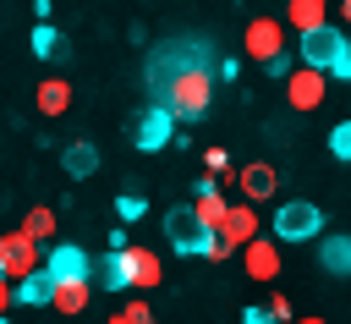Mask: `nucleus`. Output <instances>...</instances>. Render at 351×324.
Returning a JSON list of instances; mask_svg holds the SVG:
<instances>
[{
    "label": "nucleus",
    "mask_w": 351,
    "mask_h": 324,
    "mask_svg": "<svg viewBox=\"0 0 351 324\" xmlns=\"http://www.w3.org/2000/svg\"><path fill=\"white\" fill-rule=\"evenodd\" d=\"M208 99H214V71L203 60H186L181 71H170L159 82V104L176 115V121H203L208 115Z\"/></svg>",
    "instance_id": "nucleus-1"
},
{
    "label": "nucleus",
    "mask_w": 351,
    "mask_h": 324,
    "mask_svg": "<svg viewBox=\"0 0 351 324\" xmlns=\"http://www.w3.org/2000/svg\"><path fill=\"white\" fill-rule=\"evenodd\" d=\"M165 242H170L181 258H208V247H214V225H203L197 209H170V214H165Z\"/></svg>",
    "instance_id": "nucleus-2"
},
{
    "label": "nucleus",
    "mask_w": 351,
    "mask_h": 324,
    "mask_svg": "<svg viewBox=\"0 0 351 324\" xmlns=\"http://www.w3.org/2000/svg\"><path fill=\"white\" fill-rule=\"evenodd\" d=\"M318 231H324V209H318V203L291 198V203L274 209V236H280V242H313Z\"/></svg>",
    "instance_id": "nucleus-3"
},
{
    "label": "nucleus",
    "mask_w": 351,
    "mask_h": 324,
    "mask_svg": "<svg viewBox=\"0 0 351 324\" xmlns=\"http://www.w3.org/2000/svg\"><path fill=\"white\" fill-rule=\"evenodd\" d=\"M296 38H302V66H318V71H329L340 60V49H346V27H335V22H318V27L296 33Z\"/></svg>",
    "instance_id": "nucleus-4"
},
{
    "label": "nucleus",
    "mask_w": 351,
    "mask_h": 324,
    "mask_svg": "<svg viewBox=\"0 0 351 324\" xmlns=\"http://www.w3.org/2000/svg\"><path fill=\"white\" fill-rule=\"evenodd\" d=\"M126 137H132L143 154H154V148H165V143L176 137V115H170L165 104H148V110H137V115H132Z\"/></svg>",
    "instance_id": "nucleus-5"
},
{
    "label": "nucleus",
    "mask_w": 351,
    "mask_h": 324,
    "mask_svg": "<svg viewBox=\"0 0 351 324\" xmlns=\"http://www.w3.org/2000/svg\"><path fill=\"white\" fill-rule=\"evenodd\" d=\"M121 269H126V291H154V286L165 280L159 253H148L143 242H126V247H121Z\"/></svg>",
    "instance_id": "nucleus-6"
},
{
    "label": "nucleus",
    "mask_w": 351,
    "mask_h": 324,
    "mask_svg": "<svg viewBox=\"0 0 351 324\" xmlns=\"http://www.w3.org/2000/svg\"><path fill=\"white\" fill-rule=\"evenodd\" d=\"M44 264V242H33L27 231H5L0 236V269L16 280V275H27V269H38Z\"/></svg>",
    "instance_id": "nucleus-7"
},
{
    "label": "nucleus",
    "mask_w": 351,
    "mask_h": 324,
    "mask_svg": "<svg viewBox=\"0 0 351 324\" xmlns=\"http://www.w3.org/2000/svg\"><path fill=\"white\" fill-rule=\"evenodd\" d=\"M324 88H329V71H318V66L285 71V99H291V110H318V104H324Z\"/></svg>",
    "instance_id": "nucleus-8"
},
{
    "label": "nucleus",
    "mask_w": 351,
    "mask_h": 324,
    "mask_svg": "<svg viewBox=\"0 0 351 324\" xmlns=\"http://www.w3.org/2000/svg\"><path fill=\"white\" fill-rule=\"evenodd\" d=\"M44 269H49L55 280H77V275H93V264H88V253H82L77 242H55V247L44 253Z\"/></svg>",
    "instance_id": "nucleus-9"
},
{
    "label": "nucleus",
    "mask_w": 351,
    "mask_h": 324,
    "mask_svg": "<svg viewBox=\"0 0 351 324\" xmlns=\"http://www.w3.org/2000/svg\"><path fill=\"white\" fill-rule=\"evenodd\" d=\"M247 55L252 60H269V55H280V44H285V27L274 22V16H258V22H247Z\"/></svg>",
    "instance_id": "nucleus-10"
},
{
    "label": "nucleus",
    "mask_w": 351,
    "mask_h": 324,
    "mask_svg": "<svg viewBox=\"0 0 351 324\" xmlns=\"http://www.w3.org/2000/svg\"><path fill=\"white\" fill-rule=\"evenodd\" d=\"M55 297V275L38 264V269H27V275H16L11 280V302H27V308H44Z\"/></svg>",
    "instance_id": "nucleus-11"
},
{
    "label": "nucleus",
    "mask_w": 351,
    "mask_h": 324,
    "mask_svg": "<svg viewBox=\"0 0 351 324\" xmlns=\"http://www.w3.org/2000/svg\"><path fill=\"white\" fill-rule=\"evenodd\" d=\"M241 264H247V275L252 280H274L280 275V253H274V242H263V236H252V242H241Z\"/></svg>",
    "instance_id": "nucleus-12"
},
{
    "label": "nucleus",
    "mask_w": 351,
    "mask_h": 324,
    "mask_svg": "<svg viewBox=\"0 0 351 324\" xmlns=\"http://www.w3.org/2000/svg\"><path fill=\"white\" fill-rule=\"evenodd\" d=\"M93 275H77V280H55V297H49V308L55 313H82L88 308V297H93V286H88Z\"/></svg>",
    "instance_id": "nucleus-13"
},
{
    "label": "nucleus",
    "mask_w": 351,
    "mask_h": 324,
    "mask_svg": "<svg viewBox=\"0 0 351 324\" xmlns=\"http://www.w3.org/2000/svg\"><path fill=\"white\" fill-rule=\"evenodd\" d=\"M33 104H38V115H66V104H71V82L66 77H44L38 82V93H33Z\"/></svg>",
    "instance_id": "nucleus-14"
},
{
    "label": "nucleus",
    "mask_w": 351,
    "mask_h": 324,
    "mask_svg": "<svg viewBox=\"0 0 351 324\" xmlns=\"http://www.w3.org/2000/svg\"><path fill=\"white\" fill-rule=\"evenodd\" d=\"M274 187H280L274 165H247V170H241V198H247V203H269Z\"/></svg>",
    "instance_id": "nucleus-15"
},
{
    "label": "nucleus",
    "mask_w": 351,
    "mask_h": 324,
    "mask_svg": "<svg viewBox=\"0 0 351 324\" xmlns=\"http://www.w3.org/2000/svg\"><path fill=\"white\" fill-rule=\"evenodd\" d=\"M318 264L329 269V275H351V236H318Z\"/></svg>",
    "instance_id": "nucleus-16"
},
{
    "label": "nucleus",
    "mask_w": 351,
    "mask_h": 324,
    "mask_svg": "<svg viewBox=\"0 0 351 324\" xmlns=\"http://www.w3.org/2000/svg\"><path fill=\"white\" fill-rule=\"evenodd\" d=\"M318 22H329V5H324V0H291V5H285V27H291V33H307V27H318Z\"/></svg>",
    "instance_id": "nucleus-17"
},
{
    "label": "nucleus",
    "mask_w": 351,
    "mask_h": 324,
    "mask_svg": "<svg viewBox=\"0 0 351 324\" xmlns=\"http://www.w3.org/2000/svg\"><path fill=\"white\" fill-rule=\"evenodd\" d=\"M60 159H66L71 176H93V170H99V148H93V143H71Z\"/></svg>",
    "instance_id": "nucleus-18"
},
{
    "label": "nucleus",
    "mask_w": 351,
    "mask_h": 324,
    "mask_svg": "<svg viewBox=\"0 0 351 324\" xmlns=\"http://www.w3.org/2000/svg\"><path fill=\"white\" fill-rule=\"evenodd\" d=\"M33 55H44V60H60V55H66V38H60L49 22H38V27H33Z\"/></svg>",
    "instance_id": "nucleus-19"
},
{
    "label": "nucleus",
    "mask_w": 351,
    "mask_h": 324,
    "mask_svg": "<svg viewBox=\"0 0 351 324\" xmlns=\"http://www.w3.org/2000/svg\"><path fill=\"white\" fill-rule=\"evenodd\" d=\"M99 286H104V291H126V269H121V247H110V253L99 258Z\"/></svg>",
    "instance_id": "nucleus-20"
},
{
    "label": "nucleus",
    "mask_w": 351,
    "mask_h": 324,
    "mask_svg": "<svg viewBox=\"0 0 351 324\" xmlns=\"http://www.w3.org/2000/svg\"><path fill=\"white\" fill-rule=\"evenodd\" d=\"M22 231H27L33 242H49V236H55V209H27V214H22Z\"/></svg>",
    "instance_id": "nucleus-21"
},
{
    "label": "nucleus",
    "mask_w": 351,
    "mask_h": 324,
    "mask_svg": "<svg viewBox=\"0 0 351 324\" xmlns=\"http://www.w3.org/2000/svg\"><path fill=\"white\" fill-rule=\"evenodd\" d=\"M203 170H208L214 181H230V176H236V170H230V154H225V148H208V154H203Z\"/></svg>",
    "instance_id": "nucleus-22"
},
{
    "label": "nucleus",
    "mask_w": 351,
    "mask_h": 324,
    "mask_svg": "<svg viewBox=\"0 0 351 324\" xmlns=\"http://www.w3.org/2000/svg\"><path fill=\"white\" fill-rule=\"evenodd\" d=\"M115 214H121V220H126V225H137V220H143V214H148V203H143V198H137V192H121V198H115Z\"/></svg>",
    "instance_id": "nucleus-23"
},
{
    "label": "nucleus",
    "mask_w": 351,
    "mask_h": 324,
    "mask_svg": "<svg viewBox=\"0 0 351 324\" xmlns=\"http://www.w3.org/2000/svg\"><path fill=\"white\" fill-rule=\"evenodd\" d=\"M329 154H335V159H346V165H351V121H340V126H335V132H329Z\"/></svg>",
    "instance_id": "nucleus-24"
},
{
    "label": "nucleus",
    "mask_w": 351,
    "mask_h": 324,
    "mask_svg": "<svg viewBox=\"0 0 351 324\" xmlns=\"http://www.w3.org/2000/svg\"><path fill=\"white\" fill-rule=\"evenodd\" d=\"M115 324H148V302H121L115 308Z\"/></svg>",
    "instance_id": "nucleus-25"
},
{
    "label": "nucleus",
    "mask_w": 351,
    "mask_h": 324,
    "mask_svg": "<svg viewBox=\"0 0 351 324\" xmlns=\"http://www.w3.org/2000/svg\"><path fill=\"white\" fill-rule=\"evenodd\" d=\"M329 77H340V82H351V27H346V49H340V60L329 66Z\"/></svg>",
    "instance_id": "nucleus-26"
},
{
    "label": "nucleus",
    "mask_w": 351,
    "mask_h": 324,
    "mask_svg": "<svg viewBox=\"0 0 351 324\" xmlns=\"http://www.w3.org/2000/svg\"><path fill=\"white\" fill-rule=\"evenodd\" d=\"M269 319H291V302L285 297H269Z\"/></svg>",
    "instance_id": "nucleus-27"
},
{
    "label": "nucleus",
    "mask_w": 351,
    "mask_h": 324,
    "mask_svg": "<svg viewBox=\"0 0 351 324\" xmlns=\"http://www.w3.org/2000/svg\"><path fill=\"white\" fill-rule=\"evenodd\" d=\"M5 302H11V275H0V319H5Z\"/></svg>",
    "instance_id": "nucleus-28"
},
{
    "label": "nucleus",
    "mask_w": 351,
    "mask_h": 324,
    "mask_svg": "<svg viewBox=\"0 0 351 324\" xmlns=\"http://www.w3.org/2000/svg\"><path fill=\"white\" fill-rule=\"evenodd\" d=\"M340 16H346V27H351V0H340Z\"/></svg>",
    "instance_id": "nucleus-29"
}]
</instances>
